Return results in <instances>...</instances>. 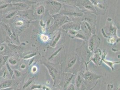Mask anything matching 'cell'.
<instances>
[{"instance_id":"obj_21","label":"cell","mask_w":120,"mask_h":90,"mask_svg":"<svg viewBox=\"0 0 120 90\" xmlns=\"http://www.w3.org/2000/svg\"><path fill=\"white\" fill-rule=\"evenodd\" d=\"M67 90H75V87L74 85H71L69 86Z\"/></svg>"},{"instance_id":"obj_20","label":"cell","mask_w":120,"mask_h":90,"mask_svg":"<svg viewBox=\"0 0 120 90\" xmlns=\"http://www.w3.org/2000/svg\"><path fill=\"white\" fill-rule=\"evenodd\" d=\"M37 68L35 66H33V67L32 68V69H31V71H32V72L33 73H36V72H37Z\"/></svg>"},{"instance_id":"obj_19","label":"cell","mask_w":120,"mask_h":90,"mask_svg":"<svg viewBox=\"0 0 120 90\" xmlns=\"http://www.w3.org/2000/svg\"><path fill=\"white\" fill-rule=\"evenodd\" d=\"M36 54L35 53H33V54H31L30 55H26V56H25V57L23 58L24 59H29L30 58L35 56L36 55Z\"/></svg>"},{"instance_id":"obj_9","label":"cell","mask_w":120,"mask_h":90,"mask_svg":"<svg viewBox=\"0 0 120 90\" xmlns=\"http://www.w3.org/2000/svg\"><path fill=\"white\" fill-rule=\"evenodd\" d=\"M33 80V78H30L29 80H28L25 83L24 85H23L22 88L23 89H25L26 87H27L29 85L32 83V81Z\"/></svg>"},{"instance_id":"obj_23","label":"cell","mask_w":120,"mask_h":90,"mask_svg":"<svg viewBox=\"0 0 120 90\" xmlns=\"http://www.w3.org/2000/svg\"><path fill=\"white\" fill-rule=\"evenodd\" d=\"M113 85L111 84H108L107 86V90H112Z\"/></svg>"},{"instance_id":"obj_17","label":"cell","mask_w":120,"mask_h":90,"mask_svg":"<svg viewBox=\"0 0 120 90\" xmlns=\"http://www.w3.org/2000/svg\"><path fill=\"white\" fill-rule=\"evenodd\" d=\"M15 13H16V12H15V11L11 12L9 14H8V15H7V16L5 17V18H6V19H10L14 15H15Z\"/></svg>"},{"instance_id":"obj_1","label":"cell","mask_w":120,"mask_h":90,"mask_svg":"<svg viewBox=\"0 0 120 90\" xmlns=\"http://www.w3.org/2000/svg\"><path fill=\"white\" fill-rule=\"evenodd\" d=\"M14 84V81L12 79H9L5 80L0 83V90L11 88L12 86Z\"/></svg>"},{"instance_id":"obj_8","label":"cell","mask_w":120,"mask_h":90,"mask_svg":"<svg viewBox=\"0 0 120 90\" xmlns=\"http://www.w3.org/2000/svg\"><path fill=\"white\" fill-rule=\"evenodd\" d=\"M81 82H82V80H81V77L79 75H78L76 79V85L77 88H79L80 87Z\"/></svg>"},{"instance_id":"obj_26","label":"cell","mask_w":120,"mask_h":90,"mask_svg":"<svg viewBox=\"0 0 120 90\" xmlns=\"http://www.w3.org/2000/svg\"><path fill=\"white\" fill-rule=\"evenodd\" d=\"M20 67H21V68L23 70V69H25V68H26V65H25V64H22V65H21Z\"/></svg>"},{"instance_id":"obj_22","label":"cell","mask_w":120,"mask_h":90,"mask_svg":"<svg viewBox=\"0 0 120 90\" xmlns=\"http://www.w3.org/2000/svg\"><path fill=\"white\" fill-rule=\"evenodd\" d=\"M85 7L86 8H87V9H90V10H94V8H93V6H92V5H85Z\"/></svg>"},{"instance_id":"obj_14","label":"cell","mask_w":120,"mask_h":90,"mask_svg":"<svg viewBox=\"0 0 120 90\" xmlns=\"http://www.w3.org/2000/svg\"><path fill=\"white\" fill-rule=\"evenodd\" d=\"M76 60V59L75 58H74L72 60H71L68 65V67L69 68H71L73 66V65L75 64Z\"/></svg>"},{"instance_id":"obj_6","label":"cell","mask_w":120,"mask_h":90,"mask_svg":"<svg viewBox=\"0 0 120 90\" xmlns=\"http://www.w3.org/2000/svg\"><path fill=\"white\" fill-rule=\"evenodd\" d=\"M5 66L7 68V70H8L9 74L10 76V77L12 78L13 77V76L14 75V70H13L12 69V68H11L9 64L8 63V62H7L6 64H5Z\"/></svg>"},{"instance_id":"obj_18","label":"cell","mask_w":120,"mask_h":90,"mask_svg":"<svg viewBox=\"0 0 120 90\" xmlns=\"http://www.w3.org/2000/svg\"><path fill=\"white\" fill-rule=\"evenodd\" d=\"M15 74L16 77H19L21 76V72L17 70H14V74Z\"/></svg>"},{"instance_id":"obj_16","label":"cell","mask_w":120,"mask_h":90,"mask_svg":"<svg viewBox=\"0 0 120 90\" xmlns=\"http://www.w3.org/2000/svg\"><path fill=\"white\" fill-rule=\"evenodd\" d=\"M73 77V75H72L70 78H68L65 81V85L64 86V87H66L69 84L71 80H72Z\"/></svg>"},{"instance_id":"obj_15","label":"cell","mask_w":120,"mask_h":90,"mask_svg":"<svg viewBox=\"0 0 120 90\" xmlns=\"http://www.w3.org/2000/svg\"><path fill=\"white\" fill-rule=\"evenodd\" d=\"M60 34L59 33L58 35L57 36V37L55 38V40H54L53 42V43H52V46L54 47L55 46V45L56 44V43L57 42V41H59V39L60 38Z\"/></svg>"},{"instance_id":"obj_12","label":"cell","mask_w":120,"mask_h":90,"mask_svg":"<svg viewBox=\"0 0 120 90\" xmlns=\"http://www.w3.org/2000/svg\"><path fill=\"white\" fill-rule=\"evenodd\" d=\"M42 86L41 85H35V84H34L33 85L30 89L31 90H35V89H40L42 88Z\"/></svg>"},{"instance_id":"obj_5","label":"cell","mask_w":120,"mask_h":90,"mask_svg":"<svg viewBox=\"0 0 120 90\" xmlns=\"http://www.w3.org/2000/svg\"><path fill=\"white\" fill-rule=\"evenodd\" d=\"M48 69L49 72L50 73V75L53 79V80H55V77H56V70H55L54 68H53L52 66H51L50 65H46Z\"/></svg>"},{"instance_id":"obj_7","label":"cell","mask_w":120,"mask_h":90,"mask_svg":"<svg viewBox=\"0 0 120 90\" xmlns=\"http://www.w3.org/2000/svg\"><path fill=\"white\" fill-rule=\"evenodd\" d=\"M7 62L9 64H10L11 65H15L17 64V60H16L15 59H13L12 57H10V58H9Z\"/></svg>"},{"instance_id":"obj_4","label":"cell","mask_w":120,"mask_h":90,"mask_svg":"<svg viewBox=\"0 0 120 90\" xmlns=\"http://www.w3.org/2000/svg\"><path fill=\"white\" fill-rule=\"evenodd\" d=\"M8 74L10 75L8 70H7L6 66L5 67L4 66L2 67L0 70V77H2L5 79L8 76H9Z\"/></svg>"},{"instance_id":"obj_10","label":"cell","mask_w":120,"mask_h":90,"mask_svg":"<svg viewBox=\"0 0 120 90\" xmlns=\"http://www.w3.org/2000/svg\"><path fill=\"white\" fill-rule=\"evenodd\" d=\"M44 12H45V8L43 6H41L40 7H39L37 10V13L39 15H42V14H43Z\"/></svg>"},{"instance_id":"obj_2","label":"cell","mask_w":120,"mask_h":90,"mask_svg":"<svg viewBox=\"0 0 120 90\" xmlns=\"http://www.w3.org/2000/svg\"><path fill=\"white\" fill-rule=\"evenodd\" d=\"M85 79L88 82L92 81V80H95L98 78V76L97 75L92 74L90 72H87L85 74Z\"/></svg>"},{"instance_id":"obj_25","label":"cell","mask_w":120,"mask_h":90,"mask_svg":"<svg viewBox=\"0 0 120 90\" xmlns=\"http://www.w3.org/2000/svg\"><path fill=\"white\" fill-rule=\"evenodd\" d=\"M16 24L18 25V26H22V25H23V22H22V21L19 20V21H18L16 23Z\"/></svg>"},{"instance_id":"obj_3","label":"cell","mask_w":120,"mask_h":90,"mask_svg":"<svg viewBox=\"0 0 120 90\" xmlns=\"http://www.w3.org/2000/svg\"><path fill=\"white\" fill-rule=\"evenodd\" d=\"M10 57L8 55H0V70L5 65Z\"/></svg>"},{"instance_id":"obj_11","label":"cell","mask_w":120,"mask_h":90,"mask_svg":"<svg viewBox=\"0 0 120 90\" xmlns=\"http://www.w3.org/2000/svg\"><path fill=\"white\" fill-rule=\"evenodd\" d=\"M105 63V64H106L108 65H109V67H110L112 70H113V65L116 63L117 62H112L111 61H106V60H103Z\"/></svg>"},{"instance_id":"obj_24","label":"cell","mask_w":120,"mask_h":90,"mask_svg":"<svg viewBox=\"0 0 120 90\" xmlns=\"http://www.w3.org/2000/svg\"><path fill=\"white\" fill-rule=\"evenodd\" d=\"M61 49V48H60L58 50H57V51H56V52H55V53L52 55V56H51V57H50V58H52V57H53V56H54L55 55H56L57 53H58V52H59V51H60V50Z\"/></svg>"},{"instance_id":"obj_28","label":"cell","mask_w":120,"mask_h":90,"mask_svg":"<svg viewBox=\"0 0 120 90\" xmlns=\"http://www.w3.org/2000/svg\"><path fill=\"white\" fill-rule=\"evenodd\" d=\"M19 90V89H14V90Z\"/></svg>"},{"instance_id":"obj_27","label":"cell","mask_w":120,"mask_h":90,"mask_svg":"<svg viewBox=\"0 0 120 90\" xmlns=\"http://www.w3.org/2000/svg\"><path fill=\"white\" fill-rule=\"evenodd\" d=\"M115 41H115V39L114 38H111L110 40V42L111 43H114L115 42Z\"/></svg>"},{"instance_id":"obj_13","label":"cell","mask_w":120,"mask_h":90,"mask_svg":"<svg viewBox=\"0 0 120 90\" xmlns=\"http://www.w3.org/2000/svg\"><path fill=\"white\" fill-rule=\"evenodd\" d=\"M40 38L41 39V40H42L43 41L46 42L47 41H48L49 37L48 36L45 35V34H42L40 36Z\"/></svg>"}]
</instances>
